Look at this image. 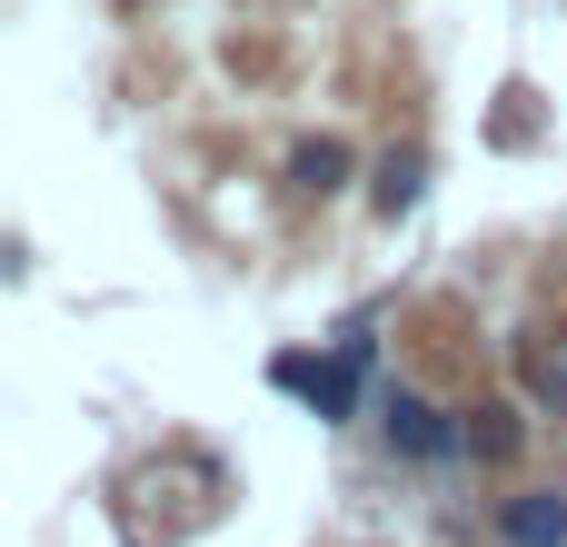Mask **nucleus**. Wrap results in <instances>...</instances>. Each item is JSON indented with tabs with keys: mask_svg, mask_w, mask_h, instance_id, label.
<instances>
[{
	"mask_svg": "<svg viewBox=\"0 0 567 547\" xmlns=\"http://www.w3.org/2000/svg\"><path fill=\"white\" fill-rule=\"evenodd\" d=\"M468 448L508 458V448H518V409H468Z\"/></svg>",
	"mask_w": 567,
	"mask_h": 547,
	"instance_id": "423d86ee",
	"label": "nucleus"
},
{
	"mask_svg": "<svg viewBox=\"0 0 567 547\" xmlns=\"http://www.w3.org/2000/svg\"><path fill=\"white\" fill-rule=\"evenodd\" d=\"M359 369H369V319H349V329H339V359H279L269 379H279V389H299L319 419H349V409H359Z\"/></svg>",
	"mask_w": 567,
	"mask_h": 547,
	"instance_id": "f257e3e1",
	"label": "nucleus"
},
{
	"mask_svg": "<svg viewBox=\"0 0 567 547\" xmlns=\"http://www.w3.org/2000/svg\"><path fill=\"white\" fill-rule=\"evenodd\" d=\"M498 538H508V547H567V498H558V488L508 498V508H498Z\"/></svg>",
	"mask_w": 567,
	"mask_h": 547,
	"instance_id": "7ed1b4c3",
	"label": "nucleus"
},
{
	"mask_svg": "<svg viewBox=\"0 0 567 547\" xmlns=\"http://www.w3.org/2000/svg\"><path fill=\"white\" fill-rule=\"evenodd\" d=\"M419 189H429V159H419V149H389V159H379V209L399 219V209H419Z\"/></svg>",
	"mask_w": 567,
	"mask_h": 547,
	"instance_id": "20e7f679",
	"label": "nucleus"
},
{
	"mask_svg": "<svg viewBox=\"0 0 567 547\" xmlns=\"http://www.w3.org/2000/svg\"><path fill=\"white\" fill-rule=\"evenodd\" d=\"M339 179H349V149H339V140H319V149H299V189H319V199H329Z\"/></svg>",
	"mask_w": 567,
	"mask_h": 547,
	"instance_id": "39448f33",
	"label": "nucleus"
},
{
	"mask_svg": "<svg viewBox=\"0 0 567 547\" xmlns=\"http://www.w3.org/2000/svg\"><path fill=\"white\" fill-rule=\"evenodd\" d=\"M379 438H389L399 458H449V448H458L468 429H449V419H439V409H429L419 389H389V399H379Z\"/></svg>",
	"mask_w": 567,
	"mask_h": 547,
	"instance_id": "f03ea898",
	"label": "nucleus"
}]
</instances>
